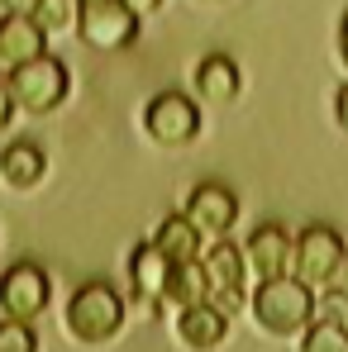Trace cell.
Instances as JSON below:
<instances>
[{
  "label": "cell",
  "instance_id": "obj_1",
  "mask_svg": "<svg viewBox=\"0 0 348 352\" xmlns=\"http://www.w3.org/2000/svg\"><path fill=\"white\" fill-rule=\"evenodd\" d=\"M315 305H320L315 286L296 281L291 272H287V276H272V281H258V291L248 295V309H253L258 329L272 333V338L305 333V324L315 319Z\"/></svg>",
  "mask_w": 348,
  "mask_h": 352
},
{
  "label": "cell",
  "instance_id": "obj_2",
  "mask_svg": "<svg viewBox=\"0 0 348 352\" xmlns=\"http://www.w3.org/2000/svg\"><path fill=\"white\" fill-rule=\"evenodd\" d=\"M124 295L110 281H81L72 300H67V333L76 343H110L119 329H124Z\"/></svg>",
  "mask_w": 348,
  "mask_h": 352
},
{
  "label": "cell",
  "instance_id": "obj_3",
  "mask_svg": "<svg viewBox=\"0 0 348 352\" xmlns=\"http://www.w3.org/2000/svg\"><path fill=\"white\" fill-rule=\"evenodd\" d=\"M5 81H10V96H14V105L24 115H53L62 100H67V91H72V72L53 53L24 62V67H10Z\"/></svg>",
  "mask_w": 348,
  "mask_h": 352
},
{
  "label": "cell",
  "instance_id": "obj_4",
  "mask_svg": "<svg viewBox=\"0 0 348 352\" xmlns=\"http://www.w3.org/2000/svg\"><path fill=\"white\" fill-rule=\"evenodd\" d=\"M201 267H205V281H210V305L225 309L234 319V314L248 305V291H243V281H248V257H243V248H234L229 238H215V243L201 252Z\"/></svg>",
  "mask_w": 348,
  "mask_h": 352
},
{
  "label": "cell",
  "instance_id": "obj_5",
  "mask_svg": "<svg viewBox=\"0 0 348 352\" xmlns=\"http://www.w3.org/2000/svg\"><path fill=\"white\" fill-rule=\"evenodd\" d=\"M76 29H81V43L96 48V53H119L139 38V14L124 5V0H81V14H76Z\"/></svg>",
  "mask_w": 348,
  "mask_h": 352
},
{
  "label": "cell",
  "instance_id": "obj_6",
  "mask_svg": "<svg viewBox=\"0 0 348 352\" xmlns=\"http://www.w3.org/2000/svg\"><path fill=\"white\" fill-rule=\"evenodd\" d=\"M143 133L163 148H186L201 133V105L181 91H158L143 105Z\"/></svg>",
  "mask_w": 348,
  "mask_h": 352
},
{
  "label": "cell",
  "instance_id": "obj_7",
  "mask_svg": "<svg viewBox=\"0 0 348 352\" xmlns=\"http://www.w3.org/2000/svg\"><path fill=\"white\" fill-rule=\"evenodd\" d=\"M48 300H53V281H48V272H43L39 262H14V267H5V276H0V314H5V319L34 324V319L48 309Z\"/></svg>",
  "mask_w": 348,
  "mask_h": 352
},
{
  "label": "cell",
  "instance_id": "obj_8",
  "mask_svg": "<svg viewBox=\"0 0 348 352\" xmlns=\"http://www.w3.org/2000/svg\"><path fill=\"white\" fill-rule=\"evenodd\" d=\"M339 257H344V238L334 234L329 224H310L291 243V276L305 281V286H325L334 276Z\"/></svg>",
  "mask_w": 348,
  "mask_h": 352
},
{
  "label": "cell",
  "instance_id": "obj_9",
  "mask_svg": "<svg viewBox=\"0 0 348 352\" xmlns=\"http://www.w3.org/2000/svg\"><path fill=\"white\" fill-rule=\"evenodd\" d=\"M186 219H191L205 238H225L234 229V219H238V200H234L229 186L201 181V186L186 195Z\"/></svg>",
  "mask_w": 348,
  "mask_h": 352
},
{
  "label": "cell",
  "instance_id": "obj_10",
  "mask_svg": "<svg viewBox=\"0 0 348 352\" xmlns=\"http://www.w3.org/2000/svg\"><path fill=\"white\" fill-rule=\"evenodd\" d=\"M48 53V29L34 14H0V67H24V62Z\"/></svg>",
  "mask_w": 348,
  "mask_h": 352
},
{
  "label": "cell",
  "instance_id": "obj_11",
  "mask_svg": "<svg viewBox=\"0 0 348 352\" xmlns=\"http://www.w3.org/2000/svg\"><path fill=\"white\" fill-rule=\"evenodd\" d=\"M243 257H248V272H253L258 281L287 276V272H291V234L282 229V224H263V229L248 234Z\"/></svg>",
  "mask_w": 348,
  "mask_h": 352
},
{
  "label": "cell",
  "instance_id": "obj_12",
  "mask_svg": "<svg viewBox=\"0 0 348 352\" xmlns=\"http://www.w3.org/2000/svg\"><path fill=\"white\" fill-rule=\"evenodd\" d=\"M176 338H181V348H191V352H215L229 338V314L215 309L210 300H201L191 309H176Z\"/></svg>",
  "mask_w": 348,
  "mask_h": 352
},
{
  "label": "cell",
  "instance_id": "obj_13",
  "mask_svg": "<svg viewBox=\"0 0 348 352\" xmlns=\"http://www.w3.org/2000/svg\"><path fill=\"white\" fill-rule=\"evenodd\" d=\"M0 176H5L10 190H34V186L48 176V153H43L34 138H14V143H5V153H0Z\"/></svg>",
  "mask_w": 348,
  "mask_h": 352
},
{
  "label": "cell",
  "instance_id": "obj_14",
  "mask_svg": "<svg viewBox=\"0 0 348 352\" xmlns=\"http://www.w3.org/2000/svg\"><path fill=\"white\" fill-rule=\"evenodd\" d=\"M167 272H172V262L153 248V238L134 248V257H129V286H134V295H139V305H148V309H153V305H163Z\"/></svg>",
  "mask_w": 348,
  "mask_h": 352
},
{
  "label": "cell",
  "instance_id": "obj_15",
  "mask_svg": "<svg viewBox=\"0 0 348 352\" xmlns=\"http://www.w3.org/2000/svg\"><path fill=\"white\" fill-rule=\"evenodd\" d=\"M238 91H243V72H238V62H234V58L210 53V58L196 62V96H201V100H210V105H229Z\"/></svg>",
  "mask_w": 348,
  "mask_h": 352
},
{
  "label": "cell",
  "instance_id": "obj_16",
  "mask_svg": "<svg viewBox=\"0 0 348 352\" xmlns=\"http://www.w3.org/2000/svg\"><path fill=\"white\" fill-rule=\"evenodd\" d=\"M153 248L167 257V262H196L201 252H205V234L186 219V210L172 214V219H163L158 224V234H153Z\"/></svg>",
  "mask_w": 348,
  "mask_h": 352
},
{
  "label": "cell",
  "instance_id": "obj_17",
  "mask_svg": "<svg viewBox=\"0 0 348 352\" xmlns=\"http://www.w3.org/2000/svg\"><path fill=\"white\" fill-rule=\"evenodd\" d=\"M201 300H210V281H205L201 257H196V262H172L167 286H163V305H172V309H191V305H201Z\"/></svg>",
  "mask_w": 348,
  "mask_h": 352
},
{
  "label": "cell",
  "instance_id": "obj_18",
  "mask_svg": "<svg viewBox=\"0 0 348 352\" xmlns=\"http://www.w3.org/2000/svg\"><path fill=\"white\" fill-rule=\"evenodd\" d=\"M300 352H348V324L339 314L310 319L305 333H300Z\"/></svg>",
  "mask_w": 348,
  "mask_h": 352
},
{
  "label": "cell",
  "instance_id": "obj_19",
  "mask_svg": "<svg viewBox=\"0 0 348 352\" xmlns=\"http://www.w3.org/2000/svg\"><path fill=\"white\" fill-rule=\"evenodd\" d=\"M76 14H81V0H39V5H34V19H39L48 34L72 29V24H76Z\"/></svg>",
  "mask_w": 348,
  "mask_h": 352
},
{
  "label": "cell",
  "instance_id": "obj_20",
  "mask_svg": "<svg viewBox=\"0 0 348 352\" xmlns=\"http://www.w3.org/2000/svg\"><path fill=\"white\" fill-rule=\"evenodd\" d=\"M0 352H39V333L24 319H0Z\"/></svg>",
  "mask_w": 348,
  "mask_h": 352
},
{
  "label": "cell",
  "instance_id": "obj_21",
  "mask_svg": "<svg viewBox=\"0 0 348 352\" xmlns=\"http://www.w3.org/2000/svg\"><path fill=\"white\" fill-rule=\"evenodd\" d=\"M325 286H329V295H334L339 305H348V248H344V257H339V267H334V276H329Z\"/></svg>",
  "mask_w": 348,
  "mask_h": 352
},
{
  "label": "cell",
  "instance_id": "obj_22",
  "mask_svg": "<svg viewBox=\"0 0 348 352\" xmlns=\"http://www.w3.org/2000/svg\"><path fill=\"white\" fill-rule=\"evenodd\" d=\"M14 110H19V105H14V96H10V81L0 76V129H10V119H14Z\"/></svg>",
  "mask_w": 348,
  "mask_h": 352
},
{
  "label": "cell",
  "instance_id": "obj_23",
  "mask_svg": "<svg viewBox=\"0 0 348 352\" xmlns=\"http://www.w3.org/2000/svg\"><path fill=\"white\" fill-rule=\"evenodd\" d=\"M334 119H339V129L348 133V81L334 91Z\"/></svg>",
  "mask_w": 348,
  "mask_h": 352
},
{
  "label": "cell",
  "instance_id": "obj_24",
  "mask_svg": "<svg viewBox=\"0 0 348 352\" xmlns=\"http://www.w3.org/2000/svg\"><path fill=\"white\" fill-rule=\"evenodd\" d=\"M124 5H129L139 19H143V14H153V10H163V0H124Z\"/></svg>",
  "mask_w": 348,
  "mask_h": 352
},
{
  "label": "cell",
  "instance_id": "obj_25",
  "mask_svg": "<svg viewBox=\"0 0 348 352\" xmlns=\"http://www.w3.org/2000/svg\"><path fill=\"white\" fill-rule=\"evenodd\" d=\"M34 5L39 0H0V10H10V14H34Z\"/></svg>",
  "mask_w": 348,
  "mask_h": 352
},
{
  "label": "cell",
  "instance_id": "obj_26",
  "mask_svg": "<svg viewBox=\"0 0 348 352\" xmlns=\"http://www.w3.org/2000/svg\"><path fill=\"white\" fill-rule=\"evenodd\" d=\"M339 58L348 67V10H344V19H339Z\"/></svg>",
  "mask_w": 348,
  "mask_h": 352
},
{
  "label": "cell",
  "instance_id": "obj_27",
  "mask_svg": "<svg viewBox=\"0 0 348 352\" xmlns=\"http://www.w3.org/2000/svg\"><path fill=\"white\" fill-rule=\"evenodd\" d=\"M339 319H344V324H348V305H344V309H339Z\"/></svg>",
  "mask_w": 348,
  "mask_h": 352
},
{
  "label": "cell",
  "instance_id": "obj_28",
  "mask_svg": "<svg viewBox=\"0 0 348 352\" xmlns=\"http://www.w3.org/2000/svg\"><path fill=\"white\" fill-rule=\"evenodd\" d=\"M205 5H215V0H205Z\"/></svg>",
  "mask_w": 348,
  "mask_h": 352
}]
</instances>
